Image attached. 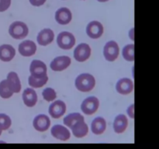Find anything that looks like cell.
<instances>
[{
	"label": "cell",
	"mask_w": 159,
	"mask_h": 149,
	"mask_svg": "<svg viewBox=\"0 0 159 149\" xmlns=\"http://www.w3.org/2000/svg\"><path fill=\"white\" fill-rule=\"evenodd\" d=\"M75 85L79 91L82 93H88L94 88L96 85V79L93 74L82 73L76 78Z\"/></svg>",
	"instance_id": "cell-1"
},
{
	"label": "cell",
	"mask_w": 159,
	"mask_h": 149,
	"mask_svg": "<svg viewBox=\"0 0 159 149\" xmlns=\"http://www.w3.org/2000/svg\"><path fill=\"white\" fill-rule=\"evenodd\" d=\"M9 34L16 40H23L27 37L29 29L25 23L21 21H15L11 23L9 27Z\"/></svg>",
	"instance_id": "cell-2"
},
{
	"label": "cell",
	"mask_w": 159,
	"mask_h": 149,
	"mask_svg": "<svg viewBox=\"0 0 159 149\" xmlns=\"http://www.w3.org/2000/svg\"><path fill=\"white\" fill-rule=\"evenodd\" d=\"M57 43L61 49L70 50L75 44V37L71 33L64 31L57 35Z\"/></svg>",
	"instance_id": "cell-3"
},
{
	"label": "cell",
	"mask_w": 159,
	"mask_h": 149,
	"mask_svg": "<svg viewBox=\"0 0 159 149\" xmlns=\"http://www.w3.org/2000/svg\"><path fill=\"white\" fill-rule=\"evenodd\" d=\"M120 54V48L114 40L107 42L103 48V56L107 61L113 62L117 59Z\"/></svg>",
	"instance_id": "cell-4"
},
{
	"label": "cell",
	"mask_w": 159,
	"mask_h": 149,
	"mask_svg": "<svg viewBox=\"0 0 159 149\" xmlns=\"http://www.w3.org/2000/svg\"><path fill=\"white\" fill-rule=\"evenodd\" d=\"M99 106V101L96 96H89L83 100L81 105V110L85 114H94Z\"/></svg>",
	"instance_id": "cell-5"
},
{
	"label": "cell",
	"mask_w": 159,
	"mask_h": 149,
	"mask_svg": "<svg viewBox=\"0 0 159 149\" xmlns=\"http://www.w3.org/2000/svg\"><path fill=\"white\" fill-rule=\"evenodd\" d=\"M91 47L88 43H81L74 50V57L77 61L84 62L91 56Z\"/></svg>",
	"instance_id": "cell-6"
},
{
	"label": "cell",
	"mask_w": 159,
	"mask_h": 149,
	"mask_svg": "<svg viewBox=\"0 0 159 149\" xmlns=\"http://www.w3.org/2000/svg\"><path fill=\"white\" fill-rule=\"evenodd\" d=\"M47 65L44 62L40 60H33L30 66V75L34 76V78L40 79L47 75Z\"/></svg>",
	"instance_id": "cell-7"
},
{
	"label": "cell",
	"mask_w": 159,
	"mask_h": 149,
	"mask_svg": "<svg viewBox=\"0 0 159 149\" xmlns=\"http://www.w3.org/2000/svg\"><path fill=\"white\" fill-rule=\"evenodd\" d=\"M71 63V60L68 56L62 55L55 57L52 61L51 62V70L54 71H62L67 69L70 66Z\"/></svg>",
	"instance_id": "cell-8"
},
{
	"label": "cell",
	"mask_w": 159,
	"mask_h": 149,
	"mask_svg": "<svg viewBox=\"0 0 159 149\" xmlns=\"http://www.w3.org/2000/svg\"><path fill=\"white\" fill-rule=\"evenodd\" d=\"M104 32V28L102 23L99 21H92L87 25L86 34L90 38L99 39L102 37Z\"/></svg>",
	"instance_id": "cell-9"
},
{
	"label": "cell",
	"mask_w": 159,
	"mask_h": 149,
	"mask_svg": "<svg viewBox=\"0 0 159 149\" xmlns=\"http://www.w3.org/2000/svg\"><path fill=\"white\" fill-rule=\"evenodd\" d=\"M67 110L66 104L61 100H56L50 105L49 114L54 119H58L65 113Z\"/></svg>",
	"instance_id": "cell-10"
},
{
	"label": "cell",
	"mask_w": 159,
	"mask_h": 149,
	"mask_svg": "<svg viewBox=\"0 0 159 149\" xmlns=\"http://www.w3.org/2000/svg\"><path fill=\"white\" fill-rule=\"evenodd\" d=\"M33 126L37 131L44 132L49 129L51 126V120L47 115L39 114L34 119Z\"/></svg>",
	"instance_id": "cell-11"
},
{
	"label": "cell",
	"mask_w": 159,
	"mask_h": 149,
	"mask_svg": "<svg viewBox=\"0 0 159 149\" xmlns=\"http://www.w3.org/2000/svg\"><path fill=\"white\" fill-rule=\"evenodd\" d=\"M18 51L23 57H31L37 51V45L32 40H24L20 43Z\"/></svg>",
	"instance_id": "cell-12"
},
{
	"label": "cell",
	"mask_w": 159,
	"mask_h": 149,
	"mask_svg": "<svg viewBox=\"0 0 159 149\" xmlns=\"http://www.w3.org/2000/svg\"><path fill=\"white\" fill-rule=\"evenodd\" d=\"M54 39V33L50 28H45L40 30L37 34V43L40 46H48L53 42Z\"/></svg>",
	"instance_id": "cell-13"
},
{
	"label": "cell",
	"mask_w": 159,
	"mask_h": 149,
	"mask_svg": "<svg viewBox=\"0 0 159 149\" xmlns=\"http://www.w3.org/2000/svg\"><path fill=\"white\" fill-rule=\"evenodd\" d=\"M116 90L121 95H129L134 90L133 81L128 78L120 79L116 85Z\"/></svg>",
	"instance_id": "cell-14"
},
{
	"label": "cell",
	"mask_w": 159,
	"mask_h": 149,
	"mask_svg": "<svg viewBox=\"0 0 159 149\" xmlns=\"http://www.w3.org/2000/svg\"><path fill=\"white\" fill-rule=\"evenodd\" d=\"M51 133L54 138L62 141H68L71 138V133H70L69 130L66 128L65 126L60 125V124L54 125L51 128Z\"/></svg>",
	"instance_id": "cell-15"
},
{
	"label": "cell",
	"mask_w": 159,
	"mask_h": 149,
	"mask_svg": "<svg viewBox=\"0 0 159 149\" xmlns=\"http://www.w3.org/2000/svg\"><path fill=\"white\" fill-rule=\"evenodd\" d=\"M55 20L60 25L68 24L72 20L71 10L66 7L60 8L55 12Z\"/></svg>",
	"instance_id": "cell-16"
},
{
	"label": "cell",
	"mask_w": 159,
	"mask_h": 149,
	"mask_svg": "<svg viewBox=\"0 0 159 149\" xmlns=\"http://www.w3.org/2000/svg\"><path fill=\"white\" fill-rule=\"evenodd\" d=\"M23 102L27 107H34L37 102V94L32 88H27L22 95Z\"/></svg>",
	"instance_id": "cell-17"
},
{
	"label": "cell",
	"mask_w": 159,
	"mask_h": 149,
	"mask_svg": "<svg viewBox=\"0 0 159 149\" xmlns=\"http://www.w3.org/2000/svg\"><path fill=\"white\" fill-rule=\"evenodd\" d=\"M16 55V50L12 45L2 44L0 46V60L9 62L13 59Z\"/></svg>",
	"instance_id": "cell-18"
},
{
	"label": "cell",
	"mask_w": 159,
	"mask_h": 149,
	"mask_svg": "<svg viewBox=\"0 0 159 149\" xmlns=\"http://www.w3.org/2000/svg\"><path fill=\"white\" fill-rule=\"evenodd\" d=\"M128 126V120L124 114H119L113 121V130L116 133H122Z\"/></svg>",
	"instance_id": "cell-19"
},
{
	"label": "cell",
	"mask_w": 159,
	"mask_h": 149,
	"mask_svg": "<svg viewBox=\"0 0 159 149\" xmlns=\"http://www.w3.org/2000/svg\"><path fill=\"white\" fill-rule=\"evenodd\" d=\"M8 84L10 86L11 89L12 90L13 93H19L21 91V82H20V78H19L17 73L14 71H11L7 75Z\"/></svg>",
	"instance_id": "cell-20"
},
{
	"label": "cell",
	"mask_w": 159,
	"mask_h": 149,
	"mask_svg": "<svg viewBox=\"0 0 159 149\" xmlns=\"http://www.w3.org/2000/svg\"><path fill=\"white\" fill-rule=\"evenodd\" d=\"M70 128L72 130L73 135L78 138H81L86 136L89 132V127L86 123L85 122V120L76 123L75 124H74Z\"/></svg>",
	"instance_id": "cell-21"
},
{
	"label": "cell",
	"mask_w": 159,
	"mask_h": 149,
	"mask_svg": "<svg viewBox=\"0 0 159 149\" xmlns=\"http://www.w3.org/2000/svg\"><path fill=\"white\" fill-rule=\"evenodd\" d=\"M107 128V122L105 119L101 116L95 118L91 124V130L93 133L96 135L102 134Z\"/></svg>",
	"instance_id": "cell-22"
},
{
	"label": "cell",
	"mask_w": 159,
	"mask_h": 149,
	"mask_svg": "<svg viewBox=\"0 0 159 149\" xmlns=\"http://www.w3.org/2000/svg\"><path fill=\"white\" fill-rule=\"evenodd\" d=\"M83 120H84V116H82L81 113H70L68 116H65V117L64 118L63 122L65 126H67V127H71L74 124H75L76 123Z\"/></svg>",
	"instance_id": "cell-23"
},
{
	"label": "cell",
	"mask_w": 159,
	"mask_h": 149,
	"mask_svg": "<svg viewBox=\"0 0 159 149\" xmlns=\"http://www.w3.org/2000/svg\"><path fill=\"white\" fill-rule=\"evenodd\" d=\"M13 95V92L11 89L6 79L0 82V96L2 99H9Z\"/></svg>",
	"instance_id": "cell-24"
},
{
	"label": "cell",
	"mask_w": 159,
	"mask_h": 149,
	"mask_svg": "<svg viewBox=\"0 0 159 149\" xmlns=\"http://www.w3.org/2000/svg\"><path fill=\"white\" fill-rule=\"evenodd\" d=\"M48 81V76H45V77L43 78H40V79H37V78H34V76L30 75L29 78H28V83H29V85L34 88H41L43 85H46Z\"/></svg>",
	"instance_id": "cell-25"
},
{
	"label": "cell",
	"mask_w": 159,
	"mask_h": 149,
	"mask_svg": "<svg viewBox=\"0 0 159 149\" xmlns=\"http://www.w3.org/2000/svg\"><path fill=\"white\" fill-rule=\"evenodd\" d=\"M122 55L124 58L127 61H134V44H127L123 48Z\"/></svg>",
	"instance_id": "cell-26"
},
{
	"label": "cell",
	"mask_w": 159,
	"mask_h": 149,
	"mask_svg": "<svg viewBox=\"0 0 159 149\" xmlns=\"http://www.w3.org/2000/svg\"><path fill=\"white\" fill-rule=\"evenodd\" d=\"M12 125L11 118L8 115L0 113V130H6Z\"/></svg>",
	"instance_id": "cell-27"
},
{
	"label": "cell",
	"mask_w": 159,
	"mask_h": 149,
	"mask_svg": "<svg viewBox=\"0 0 159 149\" xmlns=\"http://www.w3.org/2000/svg\"><path fill=\"white\" fill-rule=\"evenodd\" d=\"M43 99L47 102H52L57 98V93L55 90L52 88H46L42 93Z\"/></svg>",
	"instance_id": "cell-28"
},
{
	"label": "cell",
	"mask_w": 159,
	"mask_h": 149,
	"mask_svg": "<svg viewBox=\"0 0 159 149\" xmlns=\"http://www.w3.org/2000/svg\"><path fill=\"white\" fill-rule=\"evenodd\" d=\"M11 5V0H0V12L7 10Z\"/></svg>",
	"instance_id": "cell-29"
},
{
	"label": "cell",
	"mask_w": 159,
	"mask_h": 149,
	"mask_svg": "<svg viewBox=\"0 0 159 149\" xmlns=\"http://www.w3.org/2000/svg\"><path fill=\"white\" fill-rule=\"evenodd\" d=\"M127 113L128 116H130L131 119H134V104H131L130 106L127 108Z\"/></svg>",
	"instance_id": "cell-30"
},
{
	"label": "cell",
	"mask_w": 159,
	"mask_h": 149,
	"mask_svg": "<svg viewBox=\"0 0 159 149\" xmlns=\"http://www.w3.org/2000/svg\"><path fill=\"white\" fill-rule=\"evenodd\" d=\"M46 2V0H30V2L32 6H41L42 5H43Z\"/></svg>",
	"instance_id": "cell-31"
},
{
	"label": "cell",
	"mask_w": 159,
	"mask_h": 149,
	"mask_svg": "<svg viewBox=\"0 0 159 149\" xmlns=\"http://www.w3.org/2000/svg\"><path fill=\"white\" fill-rule=\"evenodd\" d=\"M134 28H132L130 32H129V36H130V39L132 40H134Z\"/></svg>",
	"instance_id": "cell-32"
},
{
	"label": "cell",
	"mask_w": 159,
	"mask_h": 149,
	"mask_svg": "<svg viewBox=\"0 0 159 149\" xmlns=\"http://www.w3.org/2000/svg\"><path fill=\"white\" fill-rule=\"evenodd\" d=\"M98 2H105L109 1V0H97Z\"/></svg>",
	"instance_id": "cell-33"
},
{
	"label": "cell",
	"mask_w": 159,
	"mask_h": 149,
	"mask_svg": "<svg viewBox=\"0 0 159 149\" xmlns=\"http://www.w3.org/2000/svg\"><path fill=\"white\" fill-rule=\"evenodd\" d=\"M2 130H0V135H1V133H2Z\"/></svg>",
	"instance_id": "cell-34"
}]
</instances>
